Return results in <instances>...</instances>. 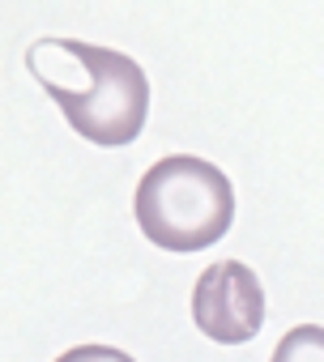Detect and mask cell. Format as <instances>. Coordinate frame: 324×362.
Here are the masks:
<instances>
[{
	"mask_svg": "<svg viewBox=\"0 0 324 362\" xmlns=\"http://www.w3.org/2000/svg\"><path fill=\"white\" fill-rule=\"evenodd\" d=\"M277 362H294V358H324V328H299V332H290V337H282V345H277V354H273Z\"/></svg>",
	"mask_w": 324,
	"mask_h": 362,
	"instance_id": "cell-4",
	"label": "cell"
},
{
	"mask_svg": "<svg viewBox=\"0 0 324 362\" xmlns=\"http://www.w3.org/2000/svg\"><path fill=\"white\" fill-rule=\"evenodd\" d=\"M26 69L86 141L124 149L141 136L149 115V77L124 52L77 39H39L26 52Z\"/></svg>",
	"mask_w": 324,
	"mask_h": 362,
	"instance_id": "cell-1",
	"label": "cell"
},
{
	"mask_svg": "<svg viewBox=\"0 0 324 362\" xmlns=\"http://www.w3.org/2000/svg\"><path fill=\"white\" fill-rule=\"evenodd\" d=\"M137 222L162 252H205L235 222V188L222 166L192 153H171L141 175Z\"/></svg>",
	"mask_w": 324,
	"mask_h": 362,
	"instance_id": "cell-2",
	"label": "cell"
},
{
	"mask_svg": "<svg viewBox=\"0 0 324 362\" xmlns=\"http://www.w3.org/2000/svg\"><path fill=\"white\" fill-rule=\"evenodd\" d=\"M192 320L218 345H248L265 324L260 277L239 260L209 264L192 290Z\"/></svg>",
	"mask_w": 324,
	"mask_h": 362,
	"instance_id": "cell-3",
	"label": "cell"
}]
</instances>
